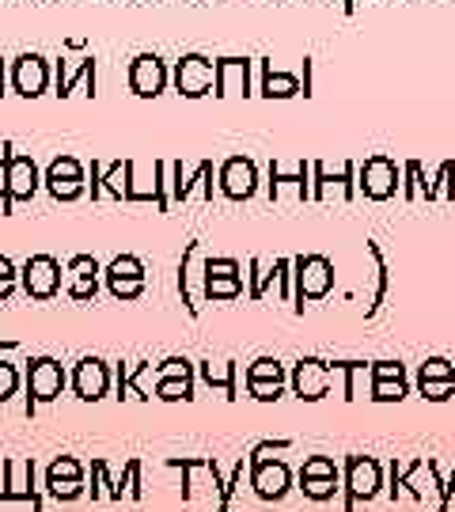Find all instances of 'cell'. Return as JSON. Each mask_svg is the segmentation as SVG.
<instances>
[{"label":"cell","mask_w":455,"mask_h":512,"mask_svg":"<svg viewBox=\"0 0 455 512\" xmlns=\"http://www.w3.org/2000/svg\"><path fill=\"white\" fill-rule=\"evenodd\" d=\"M65 384H69V372H65L61 361H54V357H35V361L27 365V376H23V387H27V414H35L38 406L61 399Z\"/></svg>","instance_id":"cell-1"},{"label":"cell","mask_w":455,"mask_h":512,"mask_svg":"<svg viewBox=\"0 0 455 512\" xmlns=\"http://www.w3.org/2000/svg\"><path fill=\"white\" fill-rule=\"evenodd\" d=\"M19 281H23V293L31 300H54L65 289V270L54 255H31L23 262Z\"/></svg>","instance_id":"cell-2"},{"label":"cell","mask_w":455,"mask_h":512,"mask_svg":"<svg viewBox=\"0 0 455 512\" xmlns=\"http://www.w3.org/2000/svg\"><path fill=\"white\" fill-rule=\"evenodd\" d=\"M54 84V65L42 54H19L12 65V92L23 99H38V95L50 92Z\"/></svg>","instance_id":"cell-3"},{"label":"cell","mask_w":455,"mask_h":512,"mask_svg":"<svg viewBox=\"0 0 455 512\" xmlns=\"http://www.w3.org/2000/svg\"><path fill=\"white\" fill-rule=\"evenodd\" d=\"M46 190L54 194L57 202H76V198H84V164L76 160V156H57L54 164L46 167Z\"/></svg>","instance_id":"cell-4"},{"label":"cell","mask_w":455,"mask_h":512,"mask_svg":"<svg viewBox=\"0 0 455 512\" xmlns=\"http://www.w3.org/2000/svg\"><path fill=\"white\" fill-rule=\"evenodd\" d=\"M110 384H114V372H110L107 361L99 357H84L73 372V391L80 403H99L110 395Z\"/></svg>","instance_id":"cell-5"},{"label":"cell","mask_w":455,"mask_h":512,"mask_svg":"<svg viewBox=\"0 0 455 512\" xmlns=\"http://www.w3.org/2000/svg\"><path fill=\"white\" fill-rule=\"evenodd\" d=\"M95 95V57H80V61H69V57H57L54 65V95L57 99H69L76 92Z\"/></svg>","instance_id":"cell-6"},{"label":"cell","mask_w":455,"mask_h":512,"mask_svg":"<svg viewBox=\"0 0 455 512\" xmlns=\"http://www.w3.org/2000/svg\"><path fill=\"white\" fill-rule=\"evenodd\" d=\"M65 293L73 296L76 304H88L99 293V262L91 255H76L65 266Z\"/></svg>","instance_id":"cell-7"},{"label":"cell","mask_w":455,"mask_h":512,"mask_svg":"<svg viewBox=\"0 0 455 512\" xmlns=\"http://www.w3.org/2000/svg\"><path fill=\"white\" fill-rule=\"evenodd\" d=\"M164 84H167V69L156 54H141L133 65H129V88L141 95V99L160 95L164 92Z\"/></svg>","instance_id":"cell-8"},{"label":"cell","mask_w":455,"mask_h":512,"mask_svg":"<svg viewBox=\"0 0 455 512\" xmlns=\"http://www.w3.org/2000/svg\"><path fill=\"white\" fill-rule=\"evenodd\" d=\"M38 164L35 156H27V152H12V160H8V194H12V202H31L38 194Z\"/></svg>","instance_id":"cell-9"},{"label":"cell","mask_w":455,"mask_h":512,"mask_svg":"<svg viewBox=\"0 0 455 512\" xmlns=\"http://www.w3.org/2000/svg\"><path fill=\"white\" fill-rule=\"evenodd\" d=\"M8 497L12 501H31L35 509H42V497L35 494V459H8Z\"/></svg>","instance_id":"cell-10"},{"label":"cell","mask_w":455,"mask_h":512,"mask_svg":"<svg viewBox=\"0 0 455 512\" xmlns=\"http://www.w3.org/2000/svg\"><path fill=\"white\" fill-rule=\"evenodd\" d=\"M175 80H179L182 95H201L213 80V69L201 61V57H182L179 69H175Z\"/></svg>","instance_id":"cell-11"},{"label":"cell","mask_w":455,"mask_h":512,"mask_svg":"<svg viewBox=\"0 0 455 512\" xmlns=\"http://www.w3.org/2000/svg\"><path fill=\"white\" fill-rule=\"evenodd\" d=\"M16 349H19L16 342H0V403H8L19 391V384H23L19 368L8 361V353H16Z\"/></svg>","instance_id":"cell-12"},{"label":"cell","mask_w":455,"mask_h":512,"mask_svg":"<svg viewBox=\"0 0 455 512\" xmlns=\"http://www.w3.org/2000/svg\"><path fill=\"white\" fill-rule=\"evenodd\" d=\"M107 289L114 300H137L145 289V277H107Z\"/></svg>","instance_id":"cell-13"},{"label":"cell","mask_w":455,"mask_h":512,"mask_svg":"<svg viewBox=\"0 0 455 512\" xmlns=\"http://www.w3.org/2000/svg\"><path fill=\"white\" fill-rule=\"evenodd\" d=\"M69 478H84V467L73 456H57L46 471V482H69Z\"/></svg>","instance_id":"cell-14"},{"label":"cell","mask_w":455,"mask_h":512,"mask_svg":"<svg viewBox=\"0 0 455 512\" xmlns=\"http://www.w3.org/2000/svg\"><path fill=\"white\" fill-rule=\"evenodd\" d=\"M46 494L54 501H76L84 497V478H69V482H46Z\"/></svg>","instance_id":"cell-15"},{"label":"cell","mask_w":455,"mask_h":512,"mask_svg":"<svg viewBox=\"0 0 455 512\" xmlns=\"http://www.w3.org/2000/svg\"><path fill=\"white\" fill-rule=\"evenodd\" d=\"M103 274L107 277H145V266H141L133 255H118Z\"/></svg>","instance_id":"cell-16"},{"label":"cell","mask_w":455,"mask_h":512,"mask_svg":"<svg viewBox=\"0 0 455 512\" xmlns=\"http://www.w3.org/2000/svg\"><path fill=\"white\" fill-rule=\"evenodd\" d=\"M16 281H19V270L12 258L0 255V300H8V296L16 293Z\"/></svg>","instance_id":"cell-17"},{"label":"cell","mask_w":455,"mask_h":512,"mask_svg":"<svg viewBox=\"0 0 455 512\" xmlns=\"http://www.w3.org/2000/svg\"><path fill=\"white\" fill-rule=\"evenodd\" d=\"M8 160H12V148L0 152V213H12V194H8Z\"/></svg>","instance_id":"cell-18"},{"label":"cell","mask_w":455,"mask_h":512,"mask_svg":"<svg viewBox=\"0 0 455 512\" xmlns=\"http://www.w3.org/2000/svg\"><path fill=\"white\" fill-rule=\"evenodd\" d=\"M186 391H190V384H186V376H175V380H160V387H156V395H160V399H182V395H186Z\"/></svg>","instance_id":"cell-19"},{"label":"cell","mask_w":455,"mask_h":512,"mask_svg":"<svg viewBox=\"0 0 455 512\" xmlns=\"http://www.w3.org/2000/svg\"><path fill=\"white\" fill-rule=\"evenodd\" d=\"M4 80H8V73H4V61H0V95H4Z\"/></svg>","instance_id":"cell-20"}]
</instances>
